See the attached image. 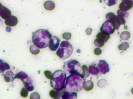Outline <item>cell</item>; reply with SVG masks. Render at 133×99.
I'll use <instances>...</instances> for the list:
<instances>
[{
	"label": "cell",
	"mask_w": 133,
	"mask_h": 99,
	"mask_svg": "<svg viewBox=\"0 0 133 99\" xmlns=\"http://www.w3.org/2000/svg\"><path fill=\"white\" fill-rule=\"evenodd\" d=\"M115 28L112 22L109 21L107 20L105 21L101 27L100 28V31L101 32L106 34H112L115 32Z\"/></svg>",
	"instance_id": "7"
},
{
	"label": "cell",
	"mask_w": 133,
	"mask_h": 99,
	"mask_svg": "<svg viewBox=\"0 0 133 99\" xmlns=\"http://www.w3.org/2000/svg\"><path fill=\"white\" fill-rule=\"evenodd\" d=\"M110 38V35L102 32L98 33L96 35V39L101 40L104 43L106 42Z\"/></svg>",
	"instance_id": "15"
},
{
	"label": "cell",
	"mask_w": 133,
	"mask_h": 99,
	"mask_svg": "<svg viewBox=\"0 0 133 99\" xmlns=\"http://www.w3.org/2000/svg\"><path fill=\"white\" fill-rule=\"evenodd\" d=\"M85 79L81 74H71L67 77L65 88L71 91H80L83 87Z\"/></svg>",
	"instance_id": "2"
},
{
	"label": "cell",
	"mask_w": 133,
	"mask_h": 99,
	"mask_svg": "<svg viewBox=\"0 0 133 99\" xmlns=\"http://www.w3.org/2000/svg\"><path fill=\"white\" fill-rule=\"evenodd\" d=\"M94 52L95 54L97 55H99L101 54L102 51L100 48H97L95 49Z\"/></svg>",
	"instance_id": "35"
},
{
	"label": "cell",
	"mask_w": 133,
	"mask_h": 99,
	"mask_svg": "<svg viewBox=\"0 0 133 99\" xmlns=\"http://www.w3.org/2000/svg\"><path fill=\"white\" fill-rule=\"evenodd\" d=\"M133 7V0H124L119 5L120 10L127 12L131 9Z\"/></svg>",
	"instance_id": "10"
},
{
	"label": "cell",
	"mask_w": 133,
	"mask_h": 99,
	"mask_svg": "<svg viewBox=\"0 0 133 99\" xmlns=\"http://www.w3.org/2000/svg\"><path fill=\"white\" fill-rule=\"evenodd\" d=\"M18 19L16 16H11L5 21V23L6 25L9 26H15L17 25Z\"/></svg>",
	"instance_id": "11"
},
{
	"label": "cell",
	"mask_w": 133,
	"mask_h": 99,
	"mask_svg": "<svg viewBox=\"0 0 133 99\" xmlns=\"http://www.w3.org/2000/svg\"><path fill=\"white\" fill-rule=\"evenodd\" d=\"M129 47V45L128 43L127 42H123L122 44L119 45L118 47L119 49L120 50H126Z\"/></svg>",
	"instance_id": "26"
},
{
	"label": "cell",
	"mask_w": 133,
	"mask_h": 99,
	"mask_svg": "<svg viewBox=\"0 0 133 99\" xmlns=\"http://www.w3.org/2000/svg\"><path fill=\"white\" fill-rule=\"evenodd\" d=\"M15 75L11 71H9L6 72L4 75L5 81L6 82H10L14 80Z\"/></svg>",
	"instance_id": "16"
},
{
	"label": "cell",
	"mask_w": 133,
	"mask_h": 99,
	"mask_svg": "<svg viewBox=\"0 0 133 99\" xmlns=\"http://www.w3.org/2000/svg\"><path fill=\"white\" fill-rule=\"evenodd\" d=\"M106 80L105 79H101V80H100L98 82L97 85L99 87L102 88V87H104V86H105L106 85Z\"/></svg>",
	"instance_id": "34"
},
{
	"label": "cell",
	"mask_w": 133,
	"mask_h": 99,
	"mask_svg": "<svg viewBox=\"0 0 133 99\" xmlns=\"http://www.w3.org/2000/svg\"><path fill=\"white\" fill-rule=\"evenodd\" d=\"M63 38L66 40H69L71 39V34L70 33L65 32L62 35Z\"/></svg>",
	"instance_id": "32"
},
{
	"label": "cell",
	"mask_w": 133,
	"mask_h": 99,
	"mask_svg": "<svg viewBox=\"0 0 133 99\" xmlns=\"http://www.w3.org/2000/svg\"><path fill=\"white\" fill-rule=\"evenodd\" d=\"M97 67L99 70V72L103 74H105L109 72L110 71L108 64L104 60H100Z\"/></svg>",
	"instance_id": "8"
},
{
	"label": "cell",
	"mask_w": 133,
	"mask_h": 99,
	"mask_svg": "<svg viewBox=\"0 0 133 99\" xmlns=\"http://www.w3.org/2000/svg\"><path fill=\"white\" fill-rule=\"evenodd\" d=\"M11 12L8 9L3 6L2 9L0 11V16L2 18L6 20L11 16Z\"/></svg>",
	"instance_id": "12"
},
{
	"label": "cell",
	"mask_w": 133,
	"mask_h": 99,
	"mask_svg": "<svg viewBox=\"0 0 133 99\" xmlns=\"http://www.w3.org/2000/svg\"><path fill=\"white\" fill-rule=\"evenodd\" d=\"M52 38V35L45 29H40L33 33L32 42L34 45L39 49L46 48Z\"/></svg>",
	"instance_id": "1"
},
{
	"label": "cell",
	"mask_w": 133,
	"mask_h": 99,
	"mask_svg": "<svg viewBox=\"0 0 133 99\" xmlns=\"http://www.w3.org/2000/svg\"><path fill=\"white\" fill-rule=\"evenodd\" d=\"M94 86V83L92 81H88L84 82L83 88L86 91H90L93 89Z\"/></svg>",
	"instance_id": "21"
},
{
	"label": "cell",
	"mask_w": 133,
	"mask_h": 99,
	"mask_svg": "<svg viewBox=\"0 0 133 99\" xmlns=\"http://www.w3.org/2000/svg\"><path fill=\"white\" fill-rule=\"evenodd\" d=\"M82 75L84 78H87L90 75V72L87 66L85 65H84L82 66Z\"/></svg>",
	"instance_id": "24"
},
{
	"label": "cell",
	"mask_w": 133,
	"mask_h": 99,
	"mask_svg": "<svg viewBox=\"0 0 133 99\" xmlns=\"http://www.w3.org/2000/svg\"><path fill=\"white\" fill-rule=\"evenodd\" d=\"M65 90L63 89L62 90H52L50 92V95L51 98H54V99H60L62 96Z\"/></svg>",
	"instance_id": "13"
},
{
	"label": "cell",
	"mask_w": 133,
	"mask_h": 99,
	"mask_svg": "<svg viewBox=\"0 0 133 99\" xmlns=\"http://www.w3.org/2000/svg\"><path fill=\"white\" fill-rule=\"evenodd\" d=\"M44 75H45L47 78L49 79H51L53 76V74L51 72L49 71H46L44 72Z\"/></svg>",
	"instance_id": "33"
},
{
	"label": "cell",
	"mask_w": 133,
	"mask_h": 99,
	"mask_svg": "<svg viewBox=\"0 0 133 99\" xmlns=\"http://www.w3.org/2000/svg\"><path fill=\"white\" fill-rule=\"evenodd\" d=\"M22 81L23 82L25 88L27 91L32 92L34 89V88L32 84V80L29 77L22 80Z\"/></svg>",
	"instance_id": "14"
},
{
	"label": "cell",
	"mask_w": 133,
	"mask_h": 99,
	"mask_svg": "<svg viewBox=\"0 0 133 99\" xmlns=\"http://www.w3.org/2000/svg\"><path fill=\"white\" fill-rule=\"evenodd\" d=\"M61 40L58 37L56 36H53L51 38L50 43H49V49L52 51H55L57 50L60 45Z\"/></svg>",
	"instance_id": "9"
},
{
	"label": "cell",
	"mask_w": 133,
	"mask_h": 99,
	"mask_svg": "<svg viewBox=\"0 0 133 99\" xmlns=\"http://www.w3.org/2000/svg\"><path fill=\"white\" fill-rule=\"evenodd\" d=\"M94 43V45L98 48H101V47L104 46L105 43L103 41L97 39L95 40Z\"/></svg>",
	"instance_id": "28"
},
{
	"label": "cell",
	"mask_w": 133,
	"mask_h": 99,
	"mask_svg": "<svg viewBox=\"0 0 133 99\" xmlns=\"http://www.w3.org/2000/svg\"><path fill=\"white\" fill-rule=\"evenodd\" d=\"M28 94H29V92L25 88H23L20 92L21 96L23 98H26L28 96Z\"/></svg>",
	"instance_id": "29"
},
{
	"label": "cell",
	"mask_w": 133,
	"mask_h": 99,
	"mask_svg": "<svg viewBox=\"0 0 133 99\" xmlns=\"http://www.w3.org/2000/svg\"><path fill=\"white\" fill-rule=\"evenodd\" d=\"M66 79V74L64 71L61 70L56 71L51 79V86L55 90H62L64 88Z\"/></svg>",
	"instance_id": "3"
},
{
	"label": "cell",
	"mask_w": 133,
	"mask_h": 99,
	"mask_svg": "<svg viewBox=\"0 0 133 99\" xmlns=\"http://www.w3.org/2000/svg\"><path fill=\"white\" fill-rule=\"evenodd\" d=\"M117 14L118 15L120 16L123 18H127L129 16V13L127 12L123 11L122 10H119L117 11Z\"/></svg>",
	"instance_id": "27"
},
{
	"label": "cell",
	"mask_w": 133,
	"mask_h": 99,
	"mask_svg": "<svg viewBox=\"0 0 133 99\" xmlns=\"http://www.w3.org/2000/svg\"><path fill=\"white\" fill-rule=\"evenodd\" d=\"M105 4L109 6H111L116 4L117 0H109V1H104Z\"/></svg>",
	"instance_id": "30"
},
{
	"label": "cell",
	"mask_w": 133,
	"mask_h": 99,
	"mask_svg": "<svg viewBox=\"0 0 133 99\" xmlns=\"http://www.w3.org/2000/svg\"><path fill=\"white\" fill-rule=\"evenodd\" d=\"M6 30L7 32H11V28H10V27H7V28H6Z\"/></svg>",
	"instance_id": "37"
},
{
	"label": "cell",
	"mask_w": 133,
	"mask_h": 99,
	"mask_svg": "<svg viewBox=\"0 0 133 99\" xmlns=\"http://www.w3.org/2000/svg\"><path fill=\"white\" fill-rule=\"evenodd\" d=\"M77 94L75 92L70 93L65 91L63 93L62 97L64 99H72L75 98L76 99Z\"/></svg>",
	"instance_id": "17"
},
{
	"label": "cell",
	"mask_w": 133,
	"mask_h": 99,
	"mask_svg": "<svg viewBox=\"0 0 133 99\" xmlns=\"http://www.w3.org/2000/svg\"><path fill=\"white\" fill-rule=\"evenodd\" d=\"M106 18L112 22L115 29H118L121 25H125L126 23L124 18L118 15L116 16L112 12L108 13L106 15Z\"/></svg>",
	"instance_id": "6"
},
{
	"label": "cell",
	"mask_w": 133,
	"mask_h": 99,
	"mask_svg": "<svg viewBox=\"0 0 133 99\" xmlns=\"http://www.w3.org/2000/svg\"><path fill=\"white\" fill-rule=\"evenodd\" d=\"M30 99H40V96L37 93H33L30 95Z\"/></svg>",
	"instance_id": "31"
},
{
	"label": "cell",
	"mask_w": 133,
	"mask_h": 99,
	"mask_svg": "<svg viewBox=\"0 0 133 99\" xmlns=\"http://www.w3.org/2000/svg\"><path fill=\"white\" fill-rule=\"evenodd\" d=\"M30 52L34 55H37L40 52V50L39 48L35 45H32L30 47Z\"/></svg>",
	"instance_id": "25"
},
{
	"label": "cell",
	"mask_w": 133,
	"mask_h": 99,
	"mask_svg": "<svg viewBox=\"0 0 133 99\" xmlns=\"http://www.w3.org/2000/svg\"><path fill=\"white\" fill-rule=\"evenodd\" d=\"M3 6L2 5V4L0 3V11H1L2 9V7H3Z\"/></svg>",
	"instance_id": "38"
},
{
	"label": "cell",
	"mask_w": 133,
	"mask_h": 99,
	"mask_svg": "<svg viewBox=\"0 0 133 99\" xmlns=\"http://www.w3.org/2000/svg\"><path fill=\"white\" fill-rule=\"evenodd\" d=\"M73 51V48L68 41H63L56 52V54L60 58L66 59L70 57Z\"/></svg>",
	"instance_id": "5"
},
{
	"label": "cell",
	"mask_w": 133,
	"mask_h": 99,
	"mask_svg": "<svg viewBox=\"0 0 133 99\" xmlns=\"http://www.w3.org/2000/svg\"><path fill=\"white\" fill-rule=\"evenodd\" d=\"M92 32V29L91 28H88L86 31V33L87 35H90Z\"/></svg>",
	"instance_id": "36"
},
{
	"label": "cell",
	"mask_w": 133,
	"mask_h": 99,
	"mask_svg": "<svg viewBox=\"0 0 133 99\" xmlns=\"http://www.w3.org/2000/svg\"><path fill=\"white\" fill-rule=\"evenodd\" d=\"M130 36V34L129 32L124 31L120 34V37L121 39L123 40H127L129 39Z\"/></svg>",
	"instance_id": "23"
},
{
	"label": "cell",
	"mask_w": 133,
	"mask_h": 99,
	"mask_svg": "<svg viewBox=\"0 0 133 99\" xmlns=\"http://www.w3.org/2000/svg\"><path fill=\"white\" fill-rule=\"evenodd\" d=\"M29 76L26 73L23 72L21 71L16 74L14 77V79H21L22 81V80L27 78Z\"/></svg>",
	"instance_id": "22"
},
{
	"label": "cell",
	"mask_w": 133,
	"mask_h": 99,
	"mask_svg": "<svg viewBox=\"0 0 133 99\" xmlns=\"http://www.w3.org/2000/svg\"><path fill=\"white\" fill-rule=\"evenodd\" d=\"M10 68V66L8 63L0 59V73H4L5 71L9 70Z\"/></svg>",
	"instance_id": "18"
},
{
	"label": "cell",
	"mask_w": 133,
	"mask_h": 99,
	"mask_svg": "<svg viewBox=\"0 0 133 99\" xmlns=\"http://www.w3.org/2000/svg\"><path fill=\"white\" fill-rule=\"evenodd\" d=\"M63 68L65 73L69 74H81L82 71L81 64L75 60H70L65 62Z\"/></svg>",
	"instance_id": "4"
},
{
	"label": "cell",
	"mask_w": 133,
	"mask_h": 99,
	"mask_svg": "<svg viewBox=\"0 0 133 99\" xmlns=\"http://www.w3.org/2000/svg\"><path fill=\"white\" fill-rule=\"evenodd\" d=\"M0 21H2V20H1V19H0Z\"/></svg>",
	"instance_id": "41"
},
{
	"label": "cell",
	"mask_w": 133,
	"mask_h": 99,
	"mask_svg": "<svg viewBox=\"0 0 133 99\" xmlns=\"http://www.w3.org/2000/svg\"><path fill=\"white\" fill-rule=\"evenodd\" d=\"M81 51L79 49H77V52L78 53H80Z\"/></svg>",
	"instance_id": "39"
},
{
	"label": "cell",
	"mask_w": 133,
	"mask_h": 99,
	"mask_svg": "<svg viewBox=\"0 0 133 99\" xmlns=\"http://www.w3.org/2000/svg\"><path fill=\"white\" fill-rule=\"evenodd\" d=\"M44 7L46 10L51 11L55 8V4L51 1H47L44 3Z\"/></svg>",
	"instance_id": "19"
},
{
	"label": "cell",
	"mask_w": 133,
	"mask_h": 99,
	"mask_svg": "<svg viewBox=\"0 0 133 99\" xmlns=\"http://www.w3.org/2000/svg\"><path fill=\"white\" fill-rule=\"evenodd\" d=\"M131 92H132V94L133 95V88L131 89Z\"/></svg>",
	"instance_id": "40"
},
{
	"label": "cell",
	"mask_w": 133,
	"mask_h": 99,
	"mask_svg": "<svg viewBox=\"0 0 133 99\" xmlns=\"http://www.w3.org/2000/svg\"><path fill=\"white\" fill-rule=\"evenodd\" d=\"M89 72L93 75H97L99 72V71L97 67L95 64L91 65L89 67Z\"/></svg>",
	"instance_id": "20"
}]
</instances>
